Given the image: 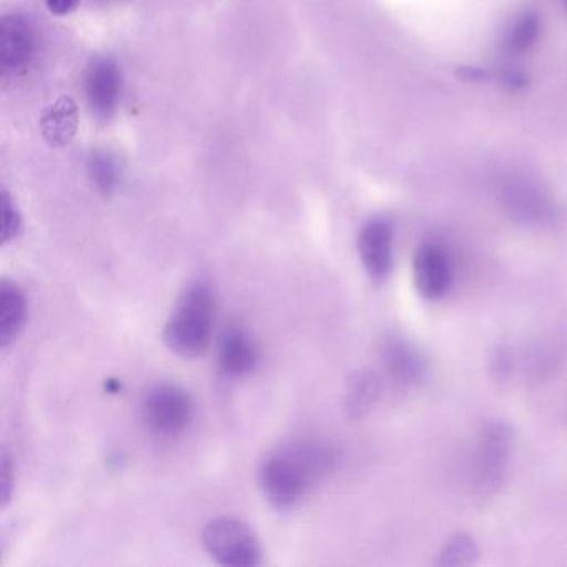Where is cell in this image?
<instances>
[{"label":"cell","instance_id":"obj_5","mask_svg":"<svg viewBox=\"0 0 567 567\" xmlns=\"http://www.w3.org/2000/svg\"><path fill=\"white\" fill-rule=\"evenodd\" d=\"M194 417V403L187 391L175 384H157L142 400V420L152 433L177 436Z\"/></svg>","mask_w":567,"mask_h":567},{"label":"cell","instance_id":"obj_16","mask_svg":"<svg viewBox=\"0 0 567 567\" xmlns=\"http://www.w3.org/2000/svg\"><path fill=\"white\" fill-rule=\"evenodd\" d=\"M539 32V18L533 12H526L507 29L506 35H504V51L509 55L524 54L536 44Z\"/></svg>","mask_w":567,"mask_h":567},{"label":"cell","instance_id":"obj_18","mask_svg":"<svg viewBox=\"0 0 567 567\" xmlns=\"http://www.w3.org/2000/svg\"><path fill=\"white\" fill-rule=\"evenodd\" d=\"M481 550L476 540L466 533L454 534L440 553L437 564L443 567L474 566L480 560Z\"/></svg>","mask_w":567,"mask_h":567},{"label":"cell","instance_id":"obj_24","mask_svg":"<svg viewBox=\"0 0 567 567\" xmlns=\"http://www.w3.org/2000/svg\"><path fill=\"white\" fill-rule=\"evenodd\" d=\"M564 4H566V6H567V0H564Z\"/></svg>","mask_w":567,"mask_h":567},{"label":"cell","instance_id":"obj_8","mask_svg":"<svg viewBox=\"0 0 567 567\" xmlns=\"http://www.w3.org/2000/svg\"><path fill=\"white\" fill-rule=\"evenodd\" d=\"M124 78L114 59H95L84 78V92L89 109L99 118H111L121 104Z\"/></svg>","mask_w":567,"mask_h":567},{"label":"cell","instance_id":"obj_21","mask_svg":"<svg viewBox=\"0 0 567 567\" xmlns=\"http://www.w3.org/2000/svg\"><path fill=\"white\" fill-rule=\"evenodd\" d=\"M81 4V0H45L49 12L58 18H64V16L72 14L75 9Z\"/></svg>","mask_w":567,"mask_h":567},{"label":"cell","instance_id":"obj_14","mask_svg":"<svg viewBox=\"0 0 567 567\" xmlns=\"http://www.w3.org/2000/svg\"><path fill=\"white\" fill-rule=\"evenodd\" d=\"M28 303L18 285L4 280L0 285V344L9 347L24 328Z\"/></svg>","mask_w":567,"mask_h":567},{"label":"cell","instance_id":"obj_12","mask_svg":"<svg viewBox=\"0 0 567 567\" xmlns=\"http://www.w3.org/2000/svg\"><path fill=\"white\" fill-rule=\"evenodd\" d=\"M258 348L247 331L228 327L218 343V364L230 377H244L255 370Z\"/></svg>","mask_w":567,"mask_h":567},{"label":"cell","instance_id":"obj_22","mask_svg":"<svg viewBox=\"0 0 567 567\" xmlns=\"http://www.w3.org/2000/svg\"><path fill=\"white\" fill-rule=\"evenodd\" d=\"M504 84L509 85L513 89L524 87L527 84L526 74L516 68H506L503 71Z\"/></svg>","mask_w":567,"mask_h":567},{"label":"cell","instance_id":"obj_13","mask_svg":"<svg viewBox=\"0 0 567 567\" xmlns=\"http://www.w3.org/2000/svg\"><path fill=\"white\" fill-rule=\"evenodd\" d=\"M79 131V107L74 99H58L41 117V132L49 147L64 148L74 142Z\"/></svg>","mask_w":567,"mask_h":567},{"label":"cell","instance_id":"obj_3","mask_svg":"<svg viewBox=\"0 0 567 567\" xmlns=\"http://www.w3.org/2000/svg\"><path fill=\"white\" fill-rule=\"evenodd\" d=\"M514 434L504 421H487L480 433L474 466V497L487 504L501 493L513 460Z\"/></svg>","mask_w":567,"mask_h":567},{"label":"cell","instance_id":"obj_10","mask_svg":"<svg viewBox=\"0 0 567 567\" xmlns=\"http://www.w3.org/2000/svg\"><path fill=\"white\" fill-rule=\"evenodd\" d=\"M358 254L374 284L386 281L393 270V225L386 218L368 221L358 237Z\"/></svg>","mask_w":567,"mask_h":567},{"label":"cell","instance_id":"obj_11","mask_svg":"<svg viewBox=\"0 0 567 567\" xmlns=\"http://www.w3.org/2000/svg\"><path fill=\"white\" fill-rule=\"evenodd\" d=\"M380 358L384 370L398 384L411 386L421 383L427 373L424 354L400 334H388L380 343Z\"/></svg>","mask_w":567,"mask_h":567},{"label":"cell","instance_id":"obj_4","mask_svg":"<svg viewBox=\"0 0 567 567\" xmlns=\"http://www.w3.org/2000/svg\"><path fill=\"white\" fill-rule=\"evenodd\" d=\"M205 550L221 566H257L261 547L250 526L234 517H217L202 533Z\"/></svg>","mask_w":567,"mask_h":567},{"label":"cell","instance_id":"obj_15","mask_svg":"<svg viewBox=\"0 0 567 567\" xmlns=\"http://www.w3.org/2000/svg\"><path fill=\"white\" fill-rule=\"evenodd\" d=\"M381 398V380L373 371H358L348 380L343 406L348 417L367 416Z\"/></svg>","mask_w":567,"mask_h":567},{"label":"cell","instance_id":"obj_20","mask_svg":"<svg viewBox=\"0 0 567 567\" xmlns=\"http://www.w3.org/2000/svg\"><path fill=\"white\" fill-rule=\"evenodd\" d=\"M12 491H14V464H12V457L8 450H2V456H0V499H2V506L11 501Z\"/></svg>","mask_w":567,"mask_h":567},{"label":"cell","instance_id":"obj_6","mask_svg":"<svg viewBox=\"0 0 567 567\" xmlns=\"http://www.w3.org/2000/svg\"><path fill=\"white\" fill-rule=\"evenodd\" d=\"M504 210L517 224L546 227L554 221V205L549 195L523 175H507L499 185Z\"/></svg>","mask_w":567,"mask_h":567},{"label":"cell","instance_id":"obj_23","mask_svg":"<svg viewBox=\"0 0 567 567\" xmlns=\"http://www.w3.org/2000/svg\"><path fill=\"white\" fill-rule=\"evenodd\" d=\"M461 75H463V78L466 79V81L474 82L483 81L484 78H487L486 72L481 71V69L474 68L463 69V71H461Z\"/></svg>","mask_w":567,"mask_h":567},{"label":"cell","instance_id":"obj_17","mask_svg":"<svg viewBox=\"0 0 567 567\" xmlns=\"http://www.w3.org/2000/svg\"><path fill=\"white\" fill-rule=\"evenodd\" d=\"M89 177L99 194L111 197L118 187L121 171L117 161L109 152L97 151L89 158Z\"/></svg>","mask_w":567,"mask_h":567},{"label":"cell","instance_id":"obj_1","mask_svg":"<svg viewBox=\"0 0 567 567\" xmlns=\"http://www.w3.org/2000/svg\"><path fill=\"white\" fill-rule=\"evenodd\" d=\"M338 463L333 446L318 440L284 444L261 463L258 480L265 497L278 509L297 506Z\"/></svg>","mask_w":567,"mask_h":567},{"label":"cell","instance_id":"obj_7","mask_svg":"<svg viewBox=\"0 0 567 567\" xmlns=\"http://www.w3.org/2000/svg\"><path fill=\"white\" fill-rule=\"evenodd\" d=\"M38 39L31 22L21 14L4 16L0 22V68L4 78L24 74L34 61Z\"/></svg>","mask_w":567,"mask_h":567},{"label":"cell","instance_id":"obj_2","mask_svg":"<svg viewBox=\"0 0 567 567\" xmlns=\"http://www.w3.org/2000/svg\"><path fill=\"white\" fill-rule=\"evenodd\" d=\"M215 295L204 281L185 288L165 323L164 341L182 358H198L208 350L215 324Z\"/></svg>","mask_w":567,"mask_h":567},{"label":"cell","instance_id":"obj_19","mask_svg":"<svg viewBox=\"0 0 567 567\" xmlns=\"http://www.w3.org/2000/svg\"><path fill=\"white\" fill-rule=\"evenodd\" d=\"M2 241L9 244L19 237L22 230V215L19 212L18 205L12 200L11 194L8 190H2Z\"/></svg>","mask_w":567,"mask_h":567},{"label":"cell","instance_id":"obj_9","mask_svg":"<svg viewBox=\"0 0 567 567\" xmlns=\"http://www.w3.org/2000/svg\"><path fill=\"white\" fill-rule=\"evenodd\" d=\"M413 284L417 293L430 301L446 297L453 285V267L450 257L440 245L421 244L413 255Z\"/></svg>","mask_w":567,"mask_h":567}]
</instances>
